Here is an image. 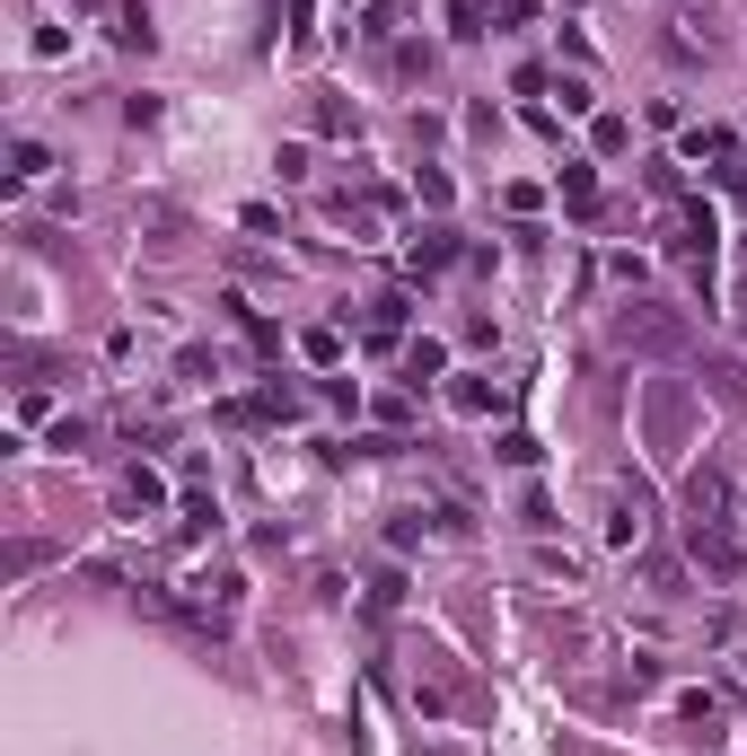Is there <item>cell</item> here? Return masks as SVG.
<instances>
[{
  "instance_id": "1",
  "label": "cell",
  "mask_w": 747,
  "mask_h": 756,
  "mask_svg": "<svg viewBox=\"0 0 747 756\" xmlns=\"http://www.w3.org/2000/svg\"><path fill=\"white\" fill-rule=\"evenodd\" d=\"M686 546H694V563L738 572V546H729V528H721V519H686Z\"/></svg>"
},
{
  "instance_id": "2",
  "label": "cell",
  "mask_w": 747,
  "mask_h": 756,
  "mask_svg": "<svg viewBox=\"0 0 747 756\" xmlns=\"http://www.w3.org/2000/svg\"><path fill=\"white\" fill-rule=\"evenodd\" d=\"M106 19H115V45H159V27H150V10H141V0H106Z\"/></svg>"
},
{
  "instance_id": "3",
  "label": "cell",
  "mask_w": 747,
  "mask_h": 756,
  "mask_svg": "<svg viewBox=\"0 0 747 756\" xmlns=\"http://www.w3.org/2000/svg\"><path fill=\"white\" fill-rule=\"evenodd\" d=\"M563 203H572V211H598V176H589V159L563 168Z\"/></svg>"
},
{
  "instance_id": "4",
  "label": "cell",
  "mask_w": 747,
  "mask_h": 756,
  "mask_svg": "<svg viewBox=\"0 0 747 756\" xmlns=\"http://www.w3.org/2000/svg\"><path fill=\"white\" fill-rule=\"evenodd\" d=\"M449 255H458V247H449V229H423V238H414V273H440Z\"/></svg>"
},
{
  "instance_id": "5",
  "label": "cell",
  "mask_w": 747,
  "mask_h": 756,
  "mask_svg": "<svg viewBox=\"0 0 747 756\" xmlns=\"http://www.w3.org/2000/svg\"><path fill=\"white\" fill-rule=\"evenodd\" d=\"M440 360H449V352H440V343H432V334H423V343H405V378H414V388H423V378H432V369H440Z\"/></svg>"
},
{
  "instance_id": "6",
  "label": "cell",
  "mask_w": 747,
  "mask_h": 756,
  "mask_svg": "<svg viewBox=\"0 0 747 756\" xmlns=\"http://www.w3.org/2000/svg\"><path fill=\"white\" fill-rule=\"evenodd\" d=\"M493 458H510V467H537V458H545V449H537V440H528V432H502V440H493Z\"/></svg>"
},
{
  "instance_id": "7",
  "label": "cell",
  "mask_w": 747,
  "mask_h": 756,
  "mask_svg": "<svg viewBox=\"0 0 747 756\" xmlns=\"http://www.w3.org/2000/svg\"><path fill=\"white\" fill-rule=\"evenodd\" d=\"M159 493H168V484H159V476H150V467H133V476H124V502H133V511H150V502H159Z\"/></svg>"
},
{
  "instance_id": "8",
  "label": "cell",
  "mask_w": 747,
  "mask_h": 756,
  "mask_svg": "<svg viewBox=\"0 0 747 756\" xmlns=\"http://www.w3.org/2000/svg\"><path fill=\"white\" fill-rule=\"evenodd\" d=\"M458 405H467V414H493V405H502V388H493V378H467Z\"/></svg>"
}]
</instances>
